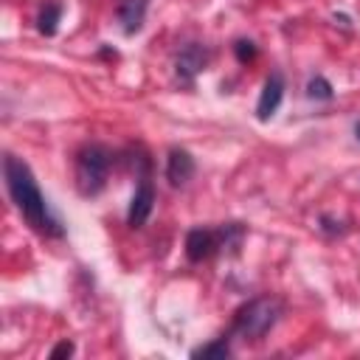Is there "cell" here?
Segmentation results:
<instances>
[{"instance_id": "obj_1", "label": "cell", "mask_w": 360, "mask_h": 360, "mask_svg": "<svg viewBox=\"0 0 360 360\" xmlns=\"http://www.w3.org/2000/svg\"><path fill=\"white\" fill-rule=\"evenodd\" d=\"M3 177H6V188H8L11 202L17 205V211L22 214V219L37 233H45V236H62L65 233L62 222L53 217L45 194L37 186V177H34L31 166L22 158H17V155L8 152L3 158Z\"/></svg>"}, {"instance_id": "obj_2", "label": "cell", "mask_w": 360, "mask_h": 360, "mask_svg": "<svg viewBox=\"0 0 360 360\" xmlns=\"http://www.w3.org/2000/svg\"><path fill=\"white\" fill-rule=\"evenodd\" d=\"M284 304L276 295H256L250 301H245L236 312H233V323H231V335L242 338V340H262L281 318Z\"/></svg>"}, {"instance_id": "obj_3", "label": "cell", "mask_w": 360, "mask_h": 360, "mask_svg": "<svg viewBox=\"0 0 360 360\" xmlns=\"http://www.w3.org/2000/svg\"><path fill=\"white\" fill-rule=\"evenodd\" d=\"M115 155L104 146V143H84L76 152V188L84 197H96L104 191L107 180H110V169H112Z\"/></svg>"}, {"instance_id": "obj_4", "label": "cell", "mask_w": 360, "mask_h": 360, "mask_svg": "<svg viewBox=\"0 0 360 360\" xmlns=\"http://www.w3.org/2000/svg\"><path fill=\"white\" fill-rule=\"evenodd\" d=\"M217 250H222L219 225L217 228H191L186 233V259L188 262H205Z\"/></svg>"}, {"instance_id": "obj_5", "label": "cell", "mask_w": 360, "mask_h": 360, "mask_svg": "<svg viewBox=\"0 0 360 360\" xmlns=\"http://www.w3.org/2000/svg\"><path fill=\"white\" fill-rule=\"evenodd\" d=\"M208 59H211V53L202 42H186L174 56V73L180 79L191 82L197 73H202L208 68Z\"/></svg>"}, {"instance_id": "obj_6", "label": "cell", "mask_w": 360, "mask_h": 360, "mask_svg": "<svg viewBox=\"0 0 360 360\" xmlns=\"http://www.w3.org/2000/svg\"><path fill=\"white\" fill-rule=\"evenodd\" d=\"M152 208H155V186H152L149 177H141L138 186H135V194L129 200V208H127V225L129 228L146 225Z\"/></svg>"}, {"instance_id": "obj_7", "label": "cell", "mask_w": 360, "mask_h": 360, "mask_svg": "<svg viewBox=\"0 0 360 360\" xmlns=\"http://www.w3.org/2000/svg\"><path fill=\"white\" fill-rule=\"evenodd\" d=\"M281 98H284V76L278 70H273L267 79H264V87L259 93V101H256V118L259 121H270L276 115V110L281 107Z\"/></svg>"}, {"instance_id": "obj_8", "label": "cell", "mask_w": 360, "mask_h": 360, "mask_svg": "<svg viewBox=\"0 0 360 360\" xmlns=\"http://www.w3.org/2000/svg\"><path fill=\"white\" fill-rule=\"evenodd\" d=\"M194 172H197V163H194V158H191L188 149H183V146L169 149V158H166V180L172 186H186L194 177Z\"/></svg>"}, {"instance_id": "obj_9", "label": "cell", "mask_w": 360, "mask_h": 360, "mask_svg": "<svg viewBox=\"0 0 360 360\" xmlns=\"http://www.w3.org/2000/svg\"><path fill=\"white\" fill-rule=\"evenodd\" d=\"M146 11H149V0H118V22H121V31L127 37L138 34L143 28V20H146Z\"/></svg>"}, {"instance_id": "obj_10", "label": "cell", "mask_w": 360, "mask_h": 360, "mask_svg": "<svg viewBox=\"0 0 360 360\" xmlns=\"http://www.w3.org/2000/svg\"><path fill=\"white\" fill-rule=\"evenodd\" d=\"M62 11H65L62 3H45V6L39 8V14H37V31H39L42 37H53L56 28H59Z\"/></svg>"}, {"instance_id": "obj_11", "label": "cell", "mask_w": 360, "mask_h": 360, "mask_svg": "<svg viewBox=\"0 0 360 360\" xmlns=\"http://www.w3.org/2000/svg\"><path fill=\"white\" fill-rule=\"evenodd\" d=\"M191 357L194 360H200V357H205V360H225V357H231V340H228V335L214 338V340L191 349Z\"/></svg>"}, {"instance_id": "obj_12", "label": "cell", "mask_w": 360, "mask_h": 360, "mask_svg": "<svg viewBox=\"0 0 360 360\" xmlns=\"http://www.w3.org/2000/svg\"><path fill=\"white\" fill-rule=\"evenodd\" d=\"M307 96L315 98V101H332V98H335V87H332L329 79H323V76H312V79L307 82Z\"/></svg>"}, {"instance_id": "obj_13", "label": "cell", "mask_w": 360, "mask_h": 360, "mask_svg": "<svg viewBox=\"0 0 360 360\" xmlns=\"http://www.w3.org/2000/svg\"><path fill=\"white\" fill-rule=\"evenodd\" d=\"M233 56H236L239 65H250L259 56V48H256L253 39H236L233 42Z\"/></svg>"}, {"instance_id": "obj_14", "label": "cell", "mask_w": 360, "mask_h": 360, "mask_svg": "<svg viewBox=\"0 0 360 360\" xmlns=\"http://www.w3.org/2000/svg\"><path fill=\"white\" fill-rule=\"evenodd\" d=\"M318 228H321V233H326V236H343V233H346V225H343L340 219L329 217V214H321Z\"/></svg>"}, {"instance_id": "obj_15", "label": "cell", "mask_w": 360, "mask_h": 360, "mask_svg": "<svg viewBox=\"0 0 360 360\" xmlns=\"http://www.w3.org/2000/svg\"><path fill=\"white\" fill-rule=\"evenodd\" d=\"M73 352H76L73 340H59V343L51 349V354H48V357H51V360H59V357H70Z\"/></svg>"}, {"instance_id": "obj_16", "label": "cell", "mask_w": 360, "mask_h": 360, "mask_svg": "<svg viewBox=\"0 0 360 360\" xmlns=\"http://www.w3.org/2000/svg\"><path fill=\"white\" fill-rule=\"evenodd\" d=\"M354 135H357V141H360V121L354 124Z\"/></svg>"}]
</instances>
